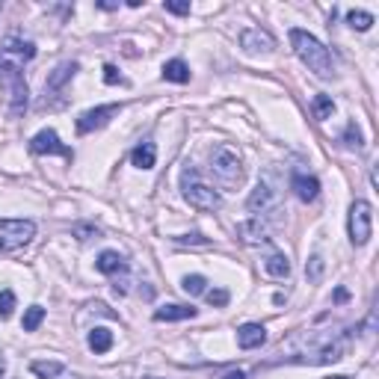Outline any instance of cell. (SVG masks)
<instances>
[{
  "label": "cell",
  "mask_w": 379,
  "mask_h": 379,
  "mask_svg": "<svg viewBox=\"0 0 379 379\" xmlns=\"http://www.w3.org/2000/svg\"><path fill=\"white\" fill-rule=\"evenodd\" d=\"M33 57H36V45H33V41L9 36L4 45H0V83L9 89V98H12L9 113H12V119L24 116L27 101H30V89H27V80H24L21 68H24V63H30Z\"/></svg>",
  "instance_id": "6da1fadb"
},
{
  "label": "cell",
  "mask_w": 379,
  "mask_h": 379,
  "mask_svg": "<svg viewBox=\"0 0 379 379\" xmlns=\"http://www.w3.org/2000/svg\"><path fill=\"white\" fill-rule=\"evenodd\" d=\"M290 48H293V53H297V57L308 65V72H314L317 77L329 80V77L335 75V60H332L329 48L323 45L317 36L308 33V30H300V27H293V30H290Z\"/></svg>",
  "instance_id": "7a4b0ae2"
},
{
  "label": "cell",
  "mask_w": 379,
  "mask_h": 379,
  "mask_svg": "<svg viewBox=\"0 0 379 379\" xmlns=\"http://www.w3.org/2000/svg\"><path fill=\"white\" fill-rule=\"evenodd\" d=\"M210 172L222 190H237L243 184V160L231 146H219L210 154Z\"/></svg>",
  "instance_id": "3957f363"
},
{
  "label": "cell",
  "mask_w": 379,
  "mask_h": 379,
  "mask_svg": "<svg viewBox=\"0 0 379 379\" xmlns=\"http://www.w3.org/2000/svg\"><path fill=\"white\" fill-rule=\"evenodd\" d=\"M181 193H184V199L195 210H219L222 207V195L214 187H207L193 166H187V169L181 172Z\"/></svg>",
  "instance_id": "277c9868"
},
{
  "label": "cell",
  "mask_w": 379,
  "mask_h": 379,
  "mask_svg": "<svg viewBox=\"0 0 379 379\" xmlns=\"http://www.w3.org/2000/svg\"><path fill=\"white\" fill-rule=\"evenodd\" d=\"M36 237L33 219H0V255L27 246Z\"/></svg>",
  "instance_id": "5b68a950"
},
{
  "label": "cell",
  "mask_w": 379,
  "mask_h": 379,
  "mask_svg": "<svg viewBox=\"0 0 379 379\" xmlns=\"http://www.w3.org/2000/svg\"><path fill=\"white\" fill-rule=\"evenodd\" d=\"M347 229H349V240H353V246H364L371 240V234H373V207H371V202L356 199L353 205H349Z\"/></svg>",
  "instance_id": "8992f818"
},
{
  "label": "cell",
  "mask_w": 379,
  "mask_h": 379,
  "mask_svg": "<svg viewBox=\"0 0 379 379\" xmlns=\"http://www.w3.org/2000/svg\"><path fill=\"white\" fill-rule=\"evenodd\" d=\"M119 113H122V104H104V107L86 110V113H80V119H77V134L101 131V128H107V124L113 122Z\"/></svg>",
  "instance_id": "52a82bcc"
},
{
  "label": "cell",
  "mask_w": 379,
  "mask_h": 379,
  "mask_svg": "<svg viewBox=\"0 0 379 379\" xmlns=\"http://www.w3.org/2000/svg\"><path fill=\"white\" fill-rule=\"evenodd\" d=\"M240 48L249 53V57H261V53L276 51V39L266 30H261V27H249V30L240 33Z\"/></svg>",
  "instance_id": "ba28073f"
},
{
  "label": "cell",
  "mask_w": 379,
  "mask_h": 379,
  "mask_svg": "<svg viewBox=\"0 0 379 379\" xmlns=\"http://www.w3.org/2000/svg\"><path fill=\"white\" fill-rule=\"evenodd\" d=\"M30 151L33 154H63L65 160H75V151L63 146V139L57 136V131H39L30 139Z\"/></svg>",
  "instance_id": "9c48e42d"
},
{
  "label": "cell",
  "mask_w": 379,
  "mask_h": 379,
  "mask_svg": "<svg viewBox=\"0 0 379 379\" xmlns=\"http://www.w3.org/2000/svg\"><path fill=\"white\" fill-rule=\"evenodd\" d=\"M246 207H249L255 217H261V214H270V210L276 207V190H273L270 184H266V181H258V187L252 190V195H249Z\"/></svg>",
  "instance_id": "30bf717a"
},
{
  "label": "cell",
  "mask_w": 379,
  "mask_h": 379,
  "mask_svg": "<svg viewBox=\"0 0 379 379\" xmlns=\"http://www.w3.org/2000/svg\"><path fill=\"white\" fill-rule=\"evenodd\" d=\"M77 68H80V65H77L75 60H65V63H60L57 68H53L51 77H48V83H45V104H48L51 95H57V92L65 86V83L77 75Z\"/></svg>",
  "instance_id": "8fae6325"
},
{
  "label": "cell",
  "mask_w": 379,
  "mask_h": 379,
  "mask_svg": "<svg viewBox=\"0 0 379 379\" xmlns=\"http://www.w3.org/2000/svg\"><path fill=\"white\" fill-rule=\"evenodd\" d=\"M237 240H243L249 246H261V243L270 240V231H266L261 217H252V219H246V222L237 226Z\"/></svg>",
  "instance_id": "7c38bea8"
},
{
  "label": "cell",
  "mask_w": 379,
  "mask_h": 379,
  "mask_svg": "<svg viewBox=\"0 0 379 379\" xmlns=\"http://www.w3.org/2000/svg\"><path fill=\"white\" fill-rule=\"evenodd\" d=\"M290 190L297 193L300 202H314L320 195V181L314 175H305V172H293L290 178Z\"/></svg>",
  "instance_id": "4fadbf2b"
},
{
  "label": "cell",
  "mask_w": 379,
  "mask_h": 379,
  "mask_svg": "<svg viewBox=\"0 0 379 379\" xmlns=\"http://www.w3.org/2000/svg\"><path fill=\"white\" fill-rule=\"evenodd\" d=\"M264 341H266V329L261 323H243L237 329V344H240V349H258V347H264Z\"/></svg>",
  "instance_id": "5bb4252c"
},
{
  "label": "cell",
  "mask_w": 379,
  "mask_h": 379,
  "mask_svg": "<svg viewBox=\"0 0 379 379\" xmlns=\"http://www.w3.org/2000/svg\"><path fill=\"white\" fill-rule=\"evenodd\" d=\"M95 266H98V273H104V276L128 273V261H124V258L119 255V252H113V249L101 252V255H98V261H95Z\"/></svg>",
  "instance_id": "9a60e30c"
},
{
  "label": "cell",
  "mask_w": 379,
  "mask_h": 379,
  "mask_svg": "<svg viewBox=\"0 0 379 379\" xmlns=\"http://www.w3.org/2000/svg\"><path fill=\"white\" fill-rule=\"evenodd\" d=\"M30 371L39 376V379H72V373H68V368L63 361H53V359H41V361H33Z\"/></svg>",
  "instance_id": "2e32d148"
},
{
  "label": "cell",
  "mask_w": 379,
  "mask_h": 379,
  "mask_svg": "<svg viewBox=\"0 0 379 379\" xmlns=\"http://www.w3.org/2000/svg\"><path fill=\"white\" fill-rule=\"evenodd\" d=\"M131 163L136 169H151V166L158 163V148H154L151 139H143V143L131 151Z\"/></svg>",
  "instance_id": "e0dca14e"
},
{
  "label": "cell",
  "mask_w": 379,
  "mask_h": 379,
  "mask_svg": "<svg viewBox=\"0 0 379 379\" xmlns=\"http://www.w3.org/2000/svg\"><path fill=\"white\" fill-rule=\"evenodd\" d=\"M195 308L193 305H163L154 311V320L158 323H178V320H193Z\"/></svg>",
  "instance_id": "ac0fdd59"
},
{
  "label": "cell",
  "mask_w": 379,
  "mask_h": 379,
  "mask_svg": "<svg viewBox=\"0 0 379 379\" xmlns=\"http://www.w3.org/2000/svg\"><path fill=\"white\" fill-rule=\"evenodd\" d=\"M264 270L273 278H288L290 276V261H288V255H282V252H273V255H266Z\"/></svg>",
  "instance_id": "d6986e66"
},
{
  "label": "cell",
  "mask_w": 379,
  "mask_h": 379,
  "mask_svg": "<svg viewBox=\"0 0 379 379\" xmlns=\"http://www.w3.org/2000/svg\"><path fill=\"white\" fill-rule=\"evenodd\" d=\"M163 80L169 83H187L190 80V65L184 60H169L163 65Z\"/></svg>",
  "instance_id": "ffe728a7"
},
{
  "label": "cell",
  "mask_w": 379,
  "mask_h": 379,
  "mask_svg": "<svg viewBox=\"0 0 379 379\" xmlns=\"http://www.w3.org/2000/svg\"><path fill=\"white\" fill-rule=\"evenodd\" d=\"M110 347H113V332L104 329V326H95L89 332V349L92 353H107Z\"/></svg>",
  "instance_id": "44dd1931"
},
{
  "label": "cell",
  "mask_w": 379,
  "mask_h": 379,
  "mask_svg": "<svg viewBox=\"0 0 379 379\" xmlns=\"http://www.w3.org/2000/svg\"><path fill=\"white\" fill-rule=\"evenodd\" d=\"M311 110H314V119H317V122H326V119H332V113H335V101H332L329 95H314Z\"/></svg>",
  "instance_id": "7402d4cb"
},
{
  "label": "cell",
  "mask_w": 379,
  "mask_h": 379,
  "mask_svg": "<svg viewBox=\"0 0 379 379\" xmlns=\"http://www.w3.org/2000/svg\"><path fill=\"white\" fill-rule=\"evenodd\" d=\"M41 320H45V308L30 305V308H27V314H24V320H21V326H24V332H36L41 326Z\"/></svg>",
  "instance_id": "603a6c76"
},
{
  "label": "cell",
  "mask_w": 379,
  "mask_h": 379,
  "mask_svg": "<svg viewBox=\"0 0 379 379\" xmlns=\"http://www.w3.org/2000/svg\"><path fill=\"white\" fill-rule=\"evenodd\" d=\"M181 288H184V293H190V297H199V293L207 290V278L193 273V276H184V282H181Z\"/></svg>",
  "instance_id": "cb8c5ba5"
},
{
  "label": "cell",
  "mask_w": 379,
  "mask_h": 379,
  "mask_svg": "<svg viewBox=\"0 0 379 379\" xmlns=\"http://www.w3.org/2000/svg\"><path fill=\"white\" fill-rule=\"evenodd\" d=\"M341 143L347 146V148H361L364 146V136H361V131H359V124L356 122H349L347 128H344V136H341Z\"/></svg>",
  "instance_id": "d4e9b609"
},
{
  "label": "cell",
  "mask_w": 379,
  "mask_h": 379,
  "mask_svg": "<svg viewBox=\"0 0 379 379\" xmlns=\"http://www.w3.org/2000/svg\"><path fill=\"white\" fill-rule=\"evenodd\" d=\"M347 24L353 27V30H371V24H373V15L371 12H347Z\"/></svg>",
  "instance_id": "484cf974"
},
{
  "label": "cell",
  "mask_w": 379,
  "mask_h": 379,
  "mask_svg": "<svg viewBox=\"0 0 379 379\" xmlns=\"http://www.w3.org/2000/svg\"><path fill=\"white\" fill-rule=\"evenodd\" d=\"M12 311H15V293L12 290H0V317H12Z\"/></svg>",
  "instance_id": "4316f807"
},
{
  "label": "cell",
  "mask_w": 379,
  "mask_h": 379,
  "mask_svg": "<svg viewBox=\"0 0 379 379\" xmlns=\"http://www.w3.org/2000/svg\"><path fill=\"white\" fill-rule=\"evenodd\" d=\"M305 276L311 278V282H320V278H323V258H320V255H311V258H308V264H305Z\"/></svg>",
  "instance_id": "83f0119b"
},
{
  "label": "cell",
  "mask_w": 379,
  "mask_h": 379,
  "mask_svg": "<svg viewBox=\"0 0 379 379\" xmlns=\"http://www.w3.org/2000/svg\"><path fill=\"white\" fill-rule=\"evenodd\" d=\"M205 300L210 302V305H217V308H222V305H229V290L226 288H214V290H205Z\"/></svg>",
  "instance_id": "f1b7e54d"
},
{
  "label": "cell",
  "mask_w": 379,
  "mask_h": 379,
  "mask_svg": "<svg viewBox=\"0 0 379 379\" xmlns=\"http://www.w3.org/2000/svg\"><path fill=\"white\" fill-rule=\"evenodd\" d=\"M75 237L77 240H98V237H101V229H95V226H75Z\"/></svg>",
  "instance_id": "f546056e"
},
{
  "label": "cell",
  "mask_w": 379,
  "mask_h": 379,
  "mask_svg": "<svg viewBox=\"0 0 379 379\" xmlns=\"http://www.w3.org/2000/svg\"><path fill=\"white\" fill-rule=\"evenodd\" d=\"M104 83H110V86H116V83H128L122 75H119V68L116 65H104Z\"/></svg>",
  "instance_id": "4dcf8cb0"
},
{
  "label": "cell",
  "mask_w": 379,
  "mask_h": 379,
  "mask_svg": "<svg viewBox=\"0 0 379 379\" xmlns=\"http://www.w3.org/2000/svg\"><path fill=\"white\" fill-rule=\"evenodd\" d=\"M163 9L172 12V15H190V4H178V0H166Z\"/></svg>",
  "instance_id": "1f68e13d"
},
{
  "label": "cell",
  "mask_w": 379,
  "mask_h": 379,
  "mask_svg": "<svg viewBox=\"0 0 379 379\" xmlns=\"http://www.w3.org/2000/svg\"><path fill=\"white\" fill-rule=\"evenodd\" d=\"M178 243H193V246H207V237L202 234H184V237H175Z\"/></svg>",
  "instance_id": "d6a6232c"
},
{
  "label": "cell",
  "mask_w": 379,
  "mask_h": 379,
  "mask_svg": "<svg viewBox=\"0 0 379 379\" xmlns=\"http://www.w3.org/2000/svg\"><path fill=\"white\" fill-rule=\"evenodd\" d=\"M98 9H107V12H113V9H119V4H110V0H98L95 4Z\"/></svg>",
  "instance_id": "836d02e7"
},
{
  "label": "cell",
  "mask_w": 379,
  "mask_h": 379,
  "mask_svg": "<svg viewBox=\"0 0 379 379\" xmlns=\"http://www.w3.org/2000/svg\"><path fill=\"white\" fill-rule=\"evenodd\" d=\"M349 300V293L344 290V288H338V290H335V302H347Z\"/></svg>",
  "instance_id": "e575fe53"
},
{
  "label": "cell",
  "mask_w": 379,
  "mask_h": 379,
  "mask_svg": "<svg viewBox=\"0 0 379 379\" xmlns=\"http://www.w3.org/2000/svg\"><path fill=\"white\" fill-rule=\"evenodd\" d=\"M222 379H246V373L243 371H231V373H226Z\"/></svg>",
  "instance_id": "d590c367"
},
{
  "label": "cell",
  "mask_w": 379,
  "mask_h": 379,
  "mask_svg": "<svg viewBox=\"0 0 379 379\" xmlns=\"http://www.w3.org/2000/svg\"><path fill=\"white\" fill-rule=\"evenodd\" d=\"M4 373H6V361H4V356H0V379H4Z\"/></svg>",
  "instance_id": "8d00e7d4"
},
{
  "label": "cell",
  "mask_w": 379,
  "mask_h": 379,
  "mask_svg": "<svg viewBox=\"0 0 379 379\" xmlns=\"http://www.w3.org/2000/svg\"><path fill=\"white\" fill-rule=\"evenodd\" d=\"M326 379H347V376H326Z\"/></svg>",
  "instance_id": "74e56055"
},
{
  "label": "cell",
  "mask_w": 379,
  "mask_h": 379,
  "mask_svg": "<svg viewBox=\"0 0 379 379\" xmlns=\"http://www.w3.org/2000/svg\"><path fill=\"white\" fill-rule=\"evenodd\" d=\"M143 379H158V376H143Z\"/></svg>",
  "instance_id": "f35d334b"
}]
</instances>
